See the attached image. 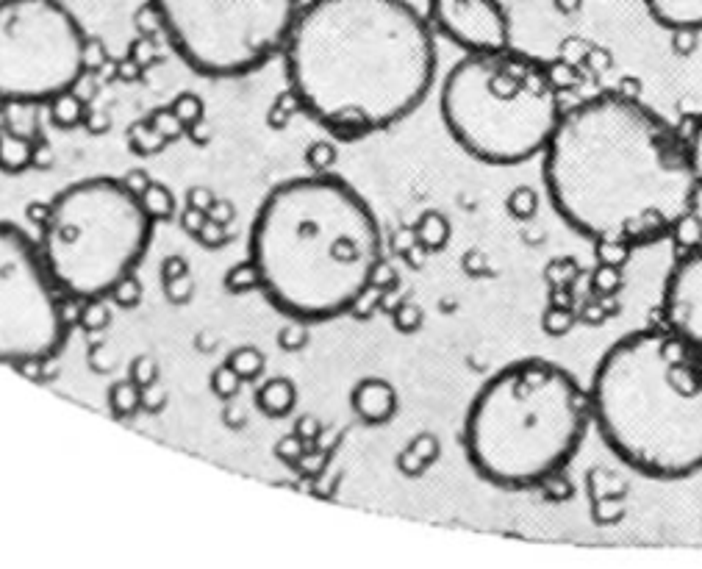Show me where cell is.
<instances>
[{
    "label": "cell",
    "instance_id": "cell-11",
    "mask_svg": "<svg viewBox=\"0 0 702 569\" xmlns=\"http://www.w3.org/2000/svg\"><path fill=\"white\" fill-rule=\"evenodd\" d=\"M428 23L467 53L511 45V20L500 0H428Z\"/></svg>",
    "mask_w": 702,
    "mask_h": 569
},
{
    "label": "cell",
    "instance_id": "cell-9",
    "mask_svg": "<svg viewBox=\"0 0 702 569\" xmlns=\"http://www.w3.org/2000/svg\"><path fill=\"white\" fill-rule=\"evenodd\" d=\"M87 31L62 0H0V103L37 106L78 87Z\"/></svg>",
    "mask_w": 702,
    "mask_h": 569
},
{
    "label": "cell",
    "instance_id": "cell-49",
    "mask_svg": "<svg viewBox=\"0 0 702 569\" xmlns=\"http://www.w3.org/2000/svg\"><path fill=\"white\" fill-rule=\"evenodd\" d=\"M295 433L306 442V445H314V442H320L322 436V425L317 417H311V414H303V417H297L295 420Z\"/></svg>",
    "mask_w": 702,
    "mask_h": 569
},
{
    "label": "cell",
    "instance_id": "cell-43",
    "mask_svg": "<svg viewBox=\"0 0 702 569\" xmlns=\"http://www.w3.org/2000/svg\"><path fill=\"white\" fill-rule=\"evenodd\" d=\"M195 242H200L203 248L220 250V248H225L228 242H231V231H228V225L217 223V220H211L209 217V223L203 225V231L195 236Z\"/></svg>",
    "mask_w": 702,
    "mask_h": 569
},
{
    "label": "cell",
    "instance_id": "cell-21",
    "mask_svg": "<svg viewBox=\"0 0 702 569\" xmlns=\"http://www.w3.org/2000/svg\"><path fill=\"white\" fill-rule=\"evenodd\" d=\"M139 200H142V206H145L153 223H170L175 217V211H178L173 189L167 184H161V181H150V186L139 195Z\"/></svg>",
    "mask_w": 702,
    "mask_h": 569
},
{
    "label": "cell",
    "instance_id": "cell-2",
    "mask_svg": "<svg viewBox=\"0 0 702 569\" xmlns=\"http://www.w3.org/2000/svg\"><path fill=\"white\" fill-rule=\"evenodd\" d=\"M281 56L300 109L339 139L406 120L436 78L433 28L408 0H308Z\"/></svg>",
    "mask_w": 702,
    "mask_h": 569
},
{
    "label": "cell",
    "instance_id": "cell-41",
    "mask_svg": "<svg viewBox=\"0 0 702 569\" xmlns=\"http://www.w3.org/2000/svg\"><path fill=\"white\" fill-rule=\"evenodd\" d=\"M619 286H622V267L600 264L592 273V292L597 295H614Z\"/></svg>",
    "mask_w": 702,
    "mask_h": 569
},
{
    "label": "cell",
    "instance_id": "cell-15",
    "mask_svg": "<svg viewBox=\"0 0 702 569\" xmlns=\"http://www.w3.org/2000/svg\"><path fill=\"white\" fill-rule=\"evenodd\" d=\"M655 23L669 31H702V0H644Z\"/></svg>",
    "mask_w": 702,
    "mask_h": 569
},
{
    "label": "cell",
    "instance_id": "cell-23",
    "mask_svg": "<svg viewBox=\"0 0 702 569\" xmlns=\"http://www.w3.org/2000/svg\"><path fill=\"white\" fill-rule=\"evenodd\" d=\"M225 364H228L231 370H236V375H239L245 384H256L261 375H264L267 359H264V353H261L256 345H242L234 347V350L228 353Z\"/></svg>",
    "mask_w": 702,
    "mask_h": 569
},
{
    "label": "cell",
    "instance_id": "cell-20",
    "mask_svg": "<svg viewBox=\"0 0 702 569\" xmlns=\"http://www.w3.org/2000/svg\"><path fill=\"white\" fill-rule=\"evenodd\" d=\"M125 139H128L131 153H136V156H156L161 150L170 148V142L164 139V134L156 128V123L150 120V114L145 120H136V123L128 125Z\"/></svg>",
    "mask_w": 702,
    "mask_h": 569
},
{
    "label": "cell",
    "instance_id": "cell-7",
    "mask_svg": "<svg viewBox=\"0 0 702 569\" xmlns=\"http://www.w3.org/2000/svg\"><path fill=\"white\" fill-rule=\"evenodd\" d=\"M153 220L123 178L64 186L39 225V250L64 297H109L148 253Z\"/></svg>",
    "mask_w": 702,
    "mask_h": 569
},
{
    "label": "cell",
    "instance_id": "cell-19",
    "mask_svg": "<svg viewBox=\"0 0 702 569\" xmlns=\"http://www.w3.org/2000/svg\"><path fill=\"white\" fill-rule=\"evenodd\" d=\"M45 106H48L50 123L56 125V128H62V131L78 128L81 123H87L89 117L87 100L81 98V95H75V89H67L62 95L50 98Z\"/></svg>",
    "mask_w": 702,
    "mask_h": 569
},
{
    "label": "cell",
    "instance_id": "cell-42",
    "mask_svg": "<svg viewBox=\"0 0 702 569\" xmlns=\"http://www.w3.org/2000/svg\"><path fill=\"white\" fill-rule=\"evenodd\" d=\"M306 453H308V445L303 442V439H300V436H297L295 431L286 433L284 439L275 445V456L281 458L284 464H289V467H297V464L303 461V456H306Z\"/></svg>",
    "mask_w": 702,
    "mask_h": 569
},
{
    "label": "cell",
    "instance_id": "cell-53",
    "mask_svg": "<svg viewBox=\"0 0 702 569\" xmlns=\"http://www.w3.org/2000/svg\"><path fill=\"white\" fill-rule=\"evenodd\" d=\"M214 200H217V195L211 189H206V186H192L186 192V206H195V209L209 211L214 206Z\"/></svg>",
    "mask_w": 702,
    "mask_h": 569
},
{
    "label": "cell",
    "instance_id": "cell-33",
    "mask_svg": "<svg viewBox=\"0 0 702 569\" xmlns=\"http://www.w3.org/2000/svg\"><path fill=\"white\" fill-rule=\"evenodd\" d=\"M142 295H145L142 281L136 278V273H131V275H125L123 281L111 289L109 300L117 306V309H136V306L142 303Z\"/></svg>",
    "mask_w": 702,
    "mask_h": 569
},
{
    "label": "cell",
    "instance_id": "cell-14",
    "mask_svg": "<svg viewBox=\"0 0 702 569\" xmlns=\"http://www.w3.org/2000/svg\"><path fill=\"white\" fill-rule=\"evenodd\" d=\"M37 139L25 137L6 117L0 120V173H25L37 164Z\"/></svg>",
    "mask_w": 702,
    "mask_h": 569
},
{
    "label": "cell",
    "instance_id": "cell-54",
    "mask_svg": "<svg viewBox=\"0 0 702 569\" xmlns=\"http://www.w3.org/2000/svg\"><path fill=\"white\" fill-rule=\"evenodd\" d=\"M209 217H211V220H217V223H222V225L234 223V217H236L234 203H231V200L217 198V200H214V206H211V209H209Z\"/></svg>",
    "mask_w": 702,
    "mask_h": 569
},
{
    "label": "cell",
    "instance_id": "cell-46",
    "mask_svg": "<svg viewBox=\"0 0 702 569\" xmlns=\"http://www.w3.org/2000/svg\"><path fill=\"white\" fill-rule=\"evenodd\" d=\"M206 223H209V211L195 209V206H184V211L178 214V225H181L192 239L203 231V225Z\"/></svg>",
    "mask_w": 702,
    "mask_h": 569
},
{
    "label": "cell",
    "instance_id": "cell-52",
    "mask_svg": "<svg viewBox=\"0 0 702 569\" xmlns=\"http://www.w3.org/2000/svg\"><path fill=\"white\" fill-rule=\"evenodd\" d=\"M161 281H167V278H178V275H186L189 273V261L184 259V256H178V253H170V256H164L161 259Z\"/></svg>",
    "mask_w": 702,
    "mask_h": 569
},
{
    "label": "cell",
    "instance_id": "cell-45",
    "mask_svg": "<svg viewBox=\"0 0 702 569\" xmlns=\"http://www.w3.org/2000/svg\"><path fill=\"white\" fill-rule=\"evenodd\" d=\"M134 23H136V28H139V37H148V39H156V37H164L161 34V17H159V12L150 6V0L136 12V17H134Z\"/></svg>",
    "mask_w": 702,
    "mask_h": 569
},
{
    "label": "cell",
    "instance_id": "cell-44",
    "mask_svg": "<svg viewBox=\"0 0 702 569\" xmlns=\"http://www.w3.org/2000/svg\"><path fill=\"white\" fill-rule=\"evenodd\" d=\"M686 145H689V159L691 167H694V175L702 186V114L694 117V123L689 128V137H686Z\"/></svg>",
    "mask_w": 702,
    "mask_h": 569
},
{
    "label": "cell",
    "instance_id": "cell-1",
    "mask_svg": "<svg viewBox=\"0 0 702 569\" xmlns=\"http://www.w3.org/2000/svg\"><path fill=\"white\" fill-rule=\"evenodd\" d=\"M542 156L555 211L592 242L650 245L700 200L686 137L622 92L580 100L561 114Z\"/></svg>",
    "mask_w": 702,
    "mask_h": 569
},
{
    "label": "cell",
    "instance_id": "cell-8",
    "mask_svg": "<svg viewBox=\"0 0 702 569\" xmlns=\"http://www.w3.org/2000/svg\"><path fill=\"white\" fill-rule=\"evenodd\" d=\"M161 34L195 73L236 78L278 56L303 0H150Z\"/></svg>",
    "mask_w": 702,
    "mask_h": 569
},
{
    "label": "cell",
    "instance_id": "cell-57",
    "mask_svg": "<svg viewBox=\"0 0 702 569\" xmlns=\"http://www.w3.org/2000/svg\"><path fill=\"white\" fill-rule=\"evenodd\" d=\"M225 425H228V428H242V425H245V414H242V409L228 406V409H225Z\"/></svg>",
    "mask_w": 702,
    "mask_h": 569
},
{
    "label": "cell",
    "instance_id": "cell-13",
    "mask_svg": "<svg viewBox=\"0 0 702 569\" xmlns=\"http://www.w3.org/2000/svg\"><path fill=\"white\" fill-rule=\"evenodd\" d=\"M350 409L364 425H386L397 414V389L383 378H361L350 392Z\"/></svg>",
    "mask_w": 702,
    "mask_h": 569
},
{
    "label": "cell",
    "instance_id": "cell-31",
    "mask_svg": "<svg viewBox=\"0 0 702 569\" xmlns=\"http://www.w3.org/2000/svg\"><path fill=\"white\" fill-rule=\"evenodd\" d=\"M242 384H245V381H242V378L236 375V370H231L225 361H222L217 370H211V375H209L211 392L220 397V400H225V403H228V400H234V397L239 395Z\"/></svg>",
    "mask_w": 702,
    "mask_h": 569
},
{
    "label": "cell",
    "instance_id": "cell-17",
    "mask_svg": "<svg viewBox=\"0 0 702 569\" xmlns=\"http://www.w3.org/2000/svg\"><path fill=\"white\" fill-rule=\"evenodd\" d=\"M256 406H259L261 414L267 417H289L297 406V386L295 381H289L284 375H275L270 381H264L256 392Z\"/></svg>",
    "mask_w": 702,
    "mask_h": 569
},
{
    "label": "cell",
    "instance_id": "cell-51",
    "mask_svg": "<svg viewBox=\"0 0 702 569\" xmlns=\"http://www.w3.org/2000/svg\"><path fill=\"white\" fill-rule=\"evenodd\" d=\"M675 37H672V50L678 53V56H683V59H689L691 53L697 50V45H700V37H697V31H691V28H683V31H672Z\"/></svg>",
    "mask_w": 702,
    "mask_h": 569
},
{
    "label": "cell",
    "instance_id": "cell-26",
    "mask_svg": "<svg viewBox=\"0 0 702 569\" xmlns=\"http://www.w3.org/2000/svg\"><path fill=\"white\" fill-rule=\"evenodd\" d=\"M109 297H92V300H81V309H78V325L95 334L103 331L111 322V306L106 303Z\"/></svg>",
    "mask_w": 702,
    "mask_h": 569
},
{
    "label": "cell",
    "instance_id": "cell-22",
    "mask_svg": "<svg viewBox=\"0 0 702 569\" xmlns=\"http://www.w3.org/2000/svg\"><path fill=\"white\" fill-rule=\"evenodd\" d=\"M142 397H145V389L136 386L131 378L125 381H117V384L109 386V409L114 417L120 420H128L142 411Z\"/></svg>",
    "mask_w": 702,
    "mask_h": 569
},
{
    "label": "cell",
    "instance_id": "cell-16",
    "mask_svg": "<svg viewBox=\"0 0 702 569\" xmlns=\"http://www.w3.org/2000/svg\"><path fill=\"white\" fill-rule=\"evenodd\" d=\"M442 456V445L433 433H417L400 453H397V470L406 478H422Z\"/></svg>",
    "mask_w": 702,
    "mask_h": 569
},
{
    "label": "cell",
    "instance_id": "cell-39",
    "mask_svg": "<svg viewBox=\"0 0 702 569\" xmlns=\"http://www.w3.org/2000/svg\"><path fill=\"white\" fill-rule=\"evenodd\" d=\"M128 378L134 381L136 386H142V389H150V386H156V381H159V361L153 359V356H136L134 361H131V367H128Z\"/></svg>",
    "mask_w": 702,
    "mask_h": 569
},
{
    "label": "cell",
    "instance_id": "cell-40",
    "mask_svg": "<svg viewBox=\"0 0 702 569\" xmlns=\"http://www.w3.org/2000/svg\"><path fill=\"white\" fill-rule=\"evenodd\" d=\"M150 120L156 123V128H159L161 134H164V139L173 145V142H178V139L186 134V125L178 120L173 114V109L170 106H161V109H153L150 112Z\"/></svg>",
    "mask_w": 702,
    "mask_h": 569
},
{
    "label": "cell",
    "instance_id": "cell-35",
    "mask_svg": "<svg viewBox=\"0 0 702 569\" xmlns=\"http://www.w3.org/2000/svg\"><path fill=\"white\" fill-rule=\"evenodd\" d=\"M594 250H597V261H600V264L625 267L630 253H633V245H628V242H616V239H597V242H594Z\"/></svg>",
    "mask_w": 702,
    "mask_h": 569
},
{
    "label": "cell",
    "instance_id": "cell-12",
    "mask_svg": "<svg viewBox=\"0 0 702 569\" xmlns=\"http://www.w3.org/2000/svg\"><path fill=\"white\" fill-rule=\"evenodd\" d=\"M664 322L672 334L702 347V248L680 253L666 278Z\"/></svg>",
    "mask_w": 702,
    "mask_h": 569
},
{
    "label": "cell",
    "instance_id": "cell-36",
    "mask_svg": "<svg viewBox=\"0 0 702 569\" xmlns=\"http://www.w3.org/2000/svg\"><path fill=\"white\" fill-rule=\"evenodd\" d=\"M161 289H164L167 303H173V306H186V303H192V297H195V281H192V273L161 281Z\"/></svg>",
    "mask_w": 702,
    "mask_h": 569
},
{
    "label": "cell",
    "instance_id": "cell-55",
    "mask_svg": "<svg viewBox=\"0 0 702 569\" xmlns=\"http://www.w3.org/2000/svg\"><path fill=\"white\" fill-rule=\"evenodd\" d=\"M150 181H153V178H150V175L145 173V170H131V173H128V175H123V184L128 186L131 192H134L136 198H139V195H142V192L148 189Z\"/></svg>",
    "mask_w": 702,
    "mask_h": 569
},
{
    "label": "cell",
    "instance_id": "cell-5",
    "mask_svg": "<svg viewBox=\"0 0 702 569\" xmlns=\"http://www.w3.org/2000/svg\"><path fill=\"white\" fill-rule=\"evenodd\" d=\"M592 422L578 378L547 359H522L489 378L469 403L464 450L483 481L503 489L542 486L564 472Z\"/></svg>",
    "mask_w": 702,
    "mask_h": 569
},
{
    "label": "cell",
    "instance_id": "cell-10",
    "mask_svg": "<svg viewBox=\"0 0 702 569\" xmlns=\"http://www.w3.org/2000/svg\"><path fill=\"white\" fill-rule=\"evenodd\" d=\"M64 292L20 225L0 223V361L34 370L59 356L70 314Z\"/></svg>",
    "mask_w": 702,
    "mask_h": 569
},
{
    "label": "cell",
    "instance_id": "cell-38",
    "mask_svg": "<svg viewBox=\"0 0 702 569\" xmlns=\"http://www.w3.org/2000/svg\"><path fill=\"white\" fill-rule=\"evenodd\" d=\"M392 322H395V328L400 334H417L419 328H422V322H425V314H422V309H419L417 303L403 300V303L392 311Z\"/></svg>",
    "mask_w": 702,
    "mask_h": 569
},
{
    "label": "cell",
    "instance_id": "cell-59",
    "mask_svg": "<svg viewBox=\"0 0 702 569\" xmlns=\"http://www.w3.org/2000/svg\"><path fill=\"white\" fill-rule=\"evenodd\" d=\"M6 117V103H0V120Z\"/></svg>",
    "mask_w": 702,
    "mask_h": 569
},
{
    "label": "cell",
    "instance_id": "cell-56",
    "mask_svg": "<svg viewBox=\"0 0 702 569\" xmlns=\"http://www.w3.org/2000/svg\"><path fill=\"white\" fill-rule=\"evenodd\" d=\"M186 137L192 139L195 145H206L211 139L209 134V125H206V120H200L198 125H192V128H186Z\"/></svg>",
    "mask_w": 702,
    "mask_h": 569
},
{
    "label": "cell",
    "instance_id": "cell-6",
    "mask_svg": "<svg viewBox=\"0 0 702 569\" xmlns=\"http://www.w3.org/2000/svg\"><path fill=\"white\" fill-rule=\"evenodd\" d=\"M439 112L458 148L494 167L544 153L564 114L547 64L511 48L467 53L444 75Z\"/></svg>",
    "mask_w": 702,
    "mask_h": 569
},
{
    "label": "cell",
    "instance_id": "cell-58",
    "mask_svg": "<svg viewBox=\"0 0 702 569\" xmlns=\"http://www.w3.org/2000/svg\"><path fill=\"white\" fill-rule=\"evenodd\" d=\"M555 6H558V12L572 14L580 9V0H555Z\"/></svg>",
    "mask_w": 702,
    "mask_h": 569
},
{
    "label": "cell",
    "instance_id": "cell-28",
    "mask_svg": "<svg viewBox=\"0 0 702 569\" xmlns=\"http://www.w3.org/2000/svg\"><path fill=\"white\" fill-rule=\"evenodd\" d=\"M297 112H303V109H300V100L295 98L292 89L286 87L278 98L272 100L270 112H267V123H270V128H275V131H281V128L289 125V120H292Z\"/></svg>",
    "mask_w": 702,
    "mask_h": 569
},
{
    "label": "cell",
    "instance_id": "cell-29",
    "mask_svg": "<svg viewBox=\"0 0 702 569\" xmlns=\"http://www.w3.org/2000/svg\"><path fill=\"white\" fill-rule=\"evenodd\" d=\"M505 209L517 220H533L539 211V195L530 186H517V189H511V195L505 200Z\"/></svg>",
    "mask_w": 702,
    "mask_h": 569
},
{
    "label": "cell",
    "instance_id": "cell-37",
    "mask_svg": "<svg viewBox=\"0 0 702 569\" xmlns=\"http://www.w3.org/2000/svg\"><path fill=\"white\" fill-rule=\"evenodd\" d=\"M542 325L550 336H564L575 328V314L561 303H550V309L544 311Z\"/></svg>",
    "mask_w": 702,
    "mask_h": 569
},
{
    "label": "cell",
    "instance_id": "cell-4",
    "mask_svg": "<svg viewBox=\"0 0 702 569\" xmlns=\"http://www.w3.org/2000/svg\"><path fill=\"white\" fill-rule=\"evenodd\" d=\"M603 442L647 478L702 470V347L669 328L636 331L608 347L592 389Z\"/></svg>",
    "mask_w": 702,
    "mask_h": 569
},
{
    "label": "cell",
    "instance_id": "cell-50",
    "mask_svg": "<svg viewBox=\"0 0 702 569\" xmlns=\"http://www.w3.org/2000/svg\"><path fill=\"white\" fill-rule=\"evenodd\" d=\"M142 75H145V67L136 62L134 56H128V53H125L123 59L117 62V67H114V78H120V81H125V84L142 81Z\"/></svg>",
    "mask_w": 702,
    "mask_h": 569
},
{
    "label": "cell",
    "instance_id": "cell-3",
    "mask_svg": "<svg viewBox=\"0 0 702 569\" xmlns=\"http://www.w3.org/2000/svg\"><path fill=\"white\" fill-rule=\"evenodd\" d=\"M250 259L259 267L261 292L289 320H333L372 289L383 264L381 225L342 178H289L259 206Z\"/></svg>",
    "mask_w": 702,
    "mask_h": 569
},
{
    "label": "cell",
    "instance_id": "cell-47",
    "mask_svg": "<svg viewBox=\"0 0 702 569\" xmlns=\"http://www.w3.org/2000/svg\"><path fill=\"white\" fill-rule=\"evenodd\" d=\"M156 39H148V37H136L134 42H131V48H128V56H134L136 62L142 64L145 70H148L150 64L159 62V53H156V45H153Z\"/></svg>",
    "mask_w": 702,
    "mask_h": 569
},
{
    "label": "cell",
    "instance_id": "cell-30",
    "mask_svg": "<svg viewBox=\"0 0 702 569\" xmlns=\"http://www.w3.org/2000/svg\"><path fill=\"white\" fill-rule=\"evenodd\" d=\"M336 161H339V150L331 139H317L306 148V167L311 173H328Z\"/></svg>",
    "mask_w": 702,
    "mask_h": 569
},
{
    "label": "cell",
    "instance_id": "cell-27",
    "mask_svg": "<svg viewBox=\"0 0 702 569\" xmlns=\"http://www.w3.org/2000/svg\"><path fill=\"white\" fill-rule=\"evenodd\" d=\"M170 109H173L175 117H178L186 128H192V125H198L200 120H206V103H203V98H200L198 92H181V95H175V98L170 100Z\"/></svg>",
    "mask_w": 702,
    "mask_h": 569
},
{
    "label": "cell",
    "instance_id": "cell-48",
    "mask_svg": "<svg viewBox=\"0 0 702 569\" xmlns=\"http://www.w3.org/2000/svg\"><path fill=\"white\" fill-rule=\"evenodd\" d=\"M544 495L550 497L553 503H564V500H569L572 497V483L561 475V472H555L553 478H547V481L542 483Z\"/></svg>",
    "mask_w": 702,
    "mask_h": 569
},
{
    "label": "cell",
    "instance_id": "cell-32",
    "mask_svg": "<svg viewBox=\"0 0 702 569\" xmlns=\"http://www.w3.org/2000/svg\"><path fill=\"white\" fill-rule=\"evenodd\" d=\"M547 75L553 81V87L558 92H569V89H578L580 84V70L578 64L567 59V56H558L553 62L547 64Z\"/></svg>",
    "mask_w": 702,
    "mask_h": 569
},
{
    "label": "cell",
    "instance_id": "cell-24",
    "mask_svg": "<svg viewBox=\"0 0 702 569\" xmlns=\"http://www.w3.org/2000/svg\"><path fill=\"white\" fill-rule=\"evenodd\" d=\"M669 239L675 245V253H691V250L702 248V217L697 214V209L683 214L678 223L672 225Z\"/></svg>",
    "mask_w": 702,
    "mask_h": 569
},
{
    "label": "cell",
    "instance_id": "cell-18",
    "mask_svg": "<svg viewBox=\"0 0 702 569\" xmlns=\"http://www.w3.org/2000/svg\"><path fill=\"white\" fill-rule=\"evenodd\" d=\"M450 234H453V228H450V220L444 217L442 211H422L417 225H414V242L425 253H436V250L447 248Z\"/></svg>",
    "mask_w": 702,
    "mask_h": 569
},
{
    "label": "cell",
    "instance_id": "cell-25",
    "mask_svg": "<svg viewBox=\"0 0 702 569\" xmlns=\"http://www.w3.org/2000/svg\"><path fill=\"white\" fill-rule=\"evenodd\" d=\"M225 289L231 295H250V292H259L261 289V275L256 261L247 256L245 261L234 264L228 273H225Z\"/></svg>",
    "mask_w": 702,
    "mask_h": 569
},
{
    "label": "cell",
    "instance_id": "cell-34",
    "mask_svg": "<svg viewBox=\"0 0 702 569\" xmlns=\"http://www.w3.org/2000/svg\"><path fill=\"white\" fill-rule=\"evenodd\" d=\"M308 342H311V331H308V322L303 320H292L278 331V347L284 353H300L303 347H308Z\"/></svg>",
    "mask_w": 702,
    "mask_h": 569
}]
</instances>
